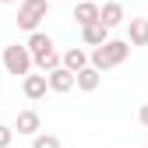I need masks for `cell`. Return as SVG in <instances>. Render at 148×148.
Wrapping results in <instances>:
<instances>
[{"mask_svg":"<svg viewBox=\"0 0 148 148\" xmlns=\"http://www.w3.org/2000/svg\"><path fill=\"white\" fill-rule=\"evenodd\" d=\"M46 11H49V4L46 0H18V28H25L28 35L32 32H39V21L46 18Z\"/></svg>","mask_w":148,"mask_h":148,"instance_id":"2","label":"cell"},{"mask_svg":"<svg viewBox=\"0 0 148 148\" xmlns=\"http://www.w3.org/2000/svg\"><path fill=\"white\" fill-rule=\"evenodd\" d=\"M46 4H57V0H46Z\"/></svg>","mask_w":148,"mask_h":148,"instance_id":"19","label":"cell"},{"mask_svg":"<svg viewBox=\"0 0 148 148\" xmlns=\"http://www.w3.org/2000/svg\"><path fill=\"white\" fill-rule=\"evenodd\" d=\"M102 85V74L95 67H81L78 74H74V88H81V92H95Z\"/></svg>","mask_w":148,"mask_h":148,"instance_id":"10","label":"cell"},{"mask_svg":"<svg viewBox=\"0 0 148 148\" xmlns=\"http://www.w3.org/2000/svg\"><path fill=\"white\" fill-rule=\"evenodd\" d=\"M138 120H141V123H145V127H148V102H145V106H141V109H138Z\"/></svg>","mask_w":148,"mask_h":148,"instance_id":"17","label":"cell"},{"mask_svg":"<svg viewBox=\"0 0 148 148\" xmlns=\"http://www.w3.org/2000/svg\"><path fill=\"white\" fill-rule=\"evenodd\" d=\"M74 21H78L81 28L92 25V21H99V4H95V0H78V7H74Z\"/></svg>","mask_w":148,"mask_h":148,"instance_id":"11","label":"cell"},{"mask_svg":"<svg viewBox=\"0 0 148 148\" xmlns=\"http://www.w3.org/2000/svg\"><path fill=\"white\" fill-rule=\"evenodd\" d=\"M46 88L64 95V92H71V88H74V74H71V71H64V67L49 71V74H46Z\"/></svg>","mask_w":148,"mask_h":148,"instance_id":"7","label":"cell"},{"mask_svg":"<svg viewBox=\"0 0 148 148\" xmlns=\"http://www.w3.org/2000/svg\"><path fill=\"white\" fill-rule=\"evenodd\" d=\"M0 49H4V46H0Z\"/></svg>","mask_w":148,"mask_h":148,"instance_id":"20","label":"cell"},{"mask_svg":"<svg viewBox=\"0 0 148 148\" xmlns=\"http://www.w3.org/2000/svg\"><path fill=\"white\" fill-rule=\"evenodd\" d=\"M127 42L131 46H148V18H131L127 21Z\"/></svg>","mask_w":148,"mask_h":148,"instance_id":"8","label":"cell"},{"mask_svg":"<svg viewBox=\"0 0 148 148\" xmlns=\"http://www.w3.org/2000/svg\"><path fill=\"white\" fill-rule=\"evenodd\" d=\"M11 141H14V131L7 123H0V148H11Z\"/></svg>","mask_w":148,"mask_h":148,"instance_id":"16","label":"cell"},{"mask_svg":"<svg viewBox=\"0 0 148 148\" xmlns=\"http://www.w3.org/2000/svg\"><path fill=\"white\" fill-rule=\"evenodd\" d=\"M0 4H18V0H0Z\"/></svg>","mask_w":148,"mask_h":148,"instance_id":"18","label":"cell"},{"mask_svg":"<svg viewBox=\"0 0 148 148\" xmlns=\"http://www.w3.org/2000/svg\"><path fill=\"white\" fill-rule=\"evenodd\" d=\"M60 67H64V71H71V74H78L81 67H88V53H85L81 46H71L64 57H60Z\"/></svg>","mask_w":148,"mask_h":148,"instance_id":"9","label":"cell"},{"mask_svg":"<svg viewBox=\"0 0 148 148\" xmlns=\"http://www.w3.org/2000/svg\"><path fill=\"white\" fill-rule=\"evenodd\" d=\"M32 67L39 71V74H49V71H57V67H60V53H57V49H49V53H39V57H32Z\"/></svg>","mask_w":148,"mask_h":148,"instance_id":"14","label":"cell"},{"mask_svg":"<svg viewBox=\"0 0 148 148\" xmlns=\"http://www.w3.org/2000/svg\"><path fill=\"white\" fill-rule=\"evenodd\" d=\"M127 57H131V42H127V39H106L102 46H95L88 53V67H95L102 74L109 67H120Z\"/></svg>","mask_w":148,"mask_h":148,"instance_id":"1","label":"cell"},{"mask_svg":"<svg viewBox=\"0 0 148 148\" xmlns=\"http://www.w3.org/2000/svg\"><path fill=\"white\" fill-rule=\"evenodd\" d=\"M81 39H85V46L95 49V46H102V42L109 39V28H102L99 21H92V25H85V28H81Z\"/></svg>","mask_w":148,"mask_h":148,"instance_id":"12","label":"cell"},{"mask_svg":"<svg viewBox=\"0 0 148 148\" xmlns=\"http://www.w3.org/2000/svg\"><path fill=\"white\" fill-rule=\"evenodd\" d=\"M123 21H127V11H123L120 0H106V4H99V25L102 28H116Z\"/></svg>","mask_w":148,"mask_h":148,"instance_id":"4","label":"cell"},{"mask_svg":"<svg viewBox=\"0 0 148 148\" xmlns=\"http://www.w3.org/2000/svg\"><path fill=\"white\" fill-rule=\"evenodd\" d=\"M0 67H4L7 74H21V78H25V74H32V57H28V49L25 46H4V49H0Z\"/></svg>","mask_w":148,"mask_h":148,"instance_id":"3","label":"cell"},{"mask_svg":"<svg viewBox=\"0 0 148 148\" xmlns=\"http://www.w3.org/2000/svg\"><path fill=\"white\" fill-rule=\"evenodd\" d=\"M25 49H28V57L49 53V49H53V39H49L46 32H32V35H28V42H25Z\"/></svg>","mask_w":148,"mask_h":148,"instance_id":"13","label":"cell"},{"mask_svg":"<svg viewBox=\"0 0 148 148\" xmlns=\"http://www.w3.org/2000/svg\"><path fill=\"white\" fill-rule=\"evenodd\" d=\"M32 148H64V145H60L57 134H42V131H39V134L32 138Z\"/></svg>","mask_w":148,"mask_h":148,"instance_id":"15","label":"cell"},{"mask_svg":"<svg viewBox=\"0 0 148 148\" xmlns=\"http://www.w3.org/2000/svg\"><path fill=\"white\" fill-rule=\"evenodd\" d=\"M21 92H25V99H32V102H39V99H46V74H25L21 78Z\"/></svg>","mask_w":148,"mask_h":148,"instance_id":"5","label":"cell"},{"mask_svg":"<svg viewBox=\"0 0 148 148\" xmlns=\"http://www.w3.org/2000/svg\"><path fill=\"white\" fill-rule=\"evenodd\" d=\"M39 127H42V120H39V113H35V109H21V113H18V120H14V127H11V131H18V134H28V138H35V134H39Z\"/></svg>","mask_w":148,"mask_h":148,"instance_id":"6","label":"cell"}]
</instances>
